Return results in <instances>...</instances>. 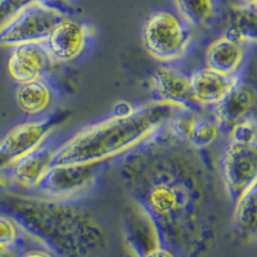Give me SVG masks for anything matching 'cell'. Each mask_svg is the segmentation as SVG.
Here are the masks:
<instances>
[{"instance_id": "ac0fdd59", "label": "cell", "mask_w": 257, "mask_h": 257, "mask_svg": "<svg viewBox=\"0 0 257 257\" xmlns=\"http://www.w3.org/2000/svg\"><path fill=\"white\" fill-rule=\"evenodd\" d=\"M256 184H253L234 202L233 230L238 239L244 243L256 239Z\"/></svg>"}, {"instance_id": "cb8c5ba5", "label": "cell", "mask_w": 257, "mask_h": 257, "mask_svg": "<svg viewBox=\"0 0 257 257\" xmlns=\"http://www.w3.org/2000/svg\"><path fill=\"white\" fill-rule=\"evenodd\" d=\"M31 0H0V27Z\"/></svg>"}, {"instance_id": "9c48e42d", "label": "cell", "mask_w": 257, "mask_h": 257, "mask_svg": "<svg viewBox=\"0 0 257 257\" xmlns=\"http://www.w3.org/2000/svg\"><path fill=\"white\" fill-rule=\"evenodd\" d=\"M93 36V25L64 16L50 32L44 44L53 61L68 63L81 56Z\"/></svg>"}, {"instance_id": "e0dca14e", "label": "cell", "mask_w": 257, "mask_h": 257, "mask_svg": "<svg viewBox=\"0 0 257 257\" xmlns=\"http://www.w3.org/2000/svg\"><path fill=\"white\" fill-rule=\"evenodd\" d=\"M53 89L47 79L31 80L17 84L15 100L22 113L30 117L43 116L53 103Z\"/></svg>"}, {"instance_id": "4316f807", "label": "cell", "mask_w": 257, "mask_h": 257, "mask_svg": "<svg viewBox=\"0 0 257 257\" xmlns=\"http://www.w3.org/2000/svg\"><path fill=\"white\" fill-rule=\"evenodd\" d=\"M18 257H57L52 251L47 248H31L18 254Z\"/></svg>"}, {"instance_id": "f546056e", "label": "cell", "mask_w": 257, "mask_h": 257, "mask_svg": "<svg viewBox=\"0 0 257 257\" xmlns=\"http://www.w3.org/2000/svg\"><path fill=\"white\" fill-rule=\"evenodd\" d=\"M244 4H256V0H243Z\"/></svg>"}, {"instance_id": "603a6c76", "label": "cell", "mask_w": 257, "mask_h": 257, "mask_svg": "<svg viewBox=\"0 0 257 257\" xmlns=\"http://www.w3.org/2000/svg\"><path fill=\"white\" fill-rule=\"evenodd\" d=\"M229 142L243 146H257V126L252 116L239 121L228 130Z\"/></svg>"}, {"instance_id": "7a4b0ae2", "label": "cell", "mask_w": 257, "mask_h": 257, "mask_svg": "<svg viewBox=\"0 0 257 257\" xmlns=\"http://www.w3.org/2000/svg\"><path fill=\"white\" fill-rule=\"evenodd\" d=\"M0 207L57 257H94L108 244L103 222L72 201L11 194Z\"/></svg>"}, {"instance_id": "44dd1931", "label": "cell", "mask_w": 257, "mask_h": 257, "mask_svg": "<svg viewBox=\"0 0 257 257\" xmlns=\"http://www.w3.org/2000/svg\"><path fill=\"white\" fill-rule=\"evenodd\" d=\"M178 13L193 27L206 26L216 15V0H174Z\"/></svg>"}, {"instance_id": "6da1fadb", "label": "cell", "mask_w": 257, "mask_h": 257, "mask_svg": "<svg viewBox=\"0 0 257 257\" xmlns=\"http://www.w3.org/2000/svg\"><path fill=\"white\" fill-rule=\"evenodd\" d=\"M118 174L130 198L155 222L162 244L183 254L211 244L217 188L201 151L161 132L122 156Z\"/></svg>"}, {"instance_id": "d4e9b609", "label": "cell", "mask_w": 257, "mask_h": 257, "mask_svg": "<svg viewBox=\"0 0 257 257\" xmlns=\"http://www.w3.org/2000/svg\"><path fill=\"white\" fill-rule=\"evenodd\" d=\"M137 111V107L128 100H118L114 103L113 108H112V117H117V118H126L134 114Z\"/></svg>"}, {"instance_id": "ffe728a7", "label": "cell", "mask_w": 257, "mask_h": 257, "mask_svg": "<svg viewBox=\"0 0 257 257\" xmlns=\"http://www.w3.org/2000/svg\"><path fill=\"white\" fill-rule=\"evenodd\" d=\"M221 133V127L215 120L213 114L206 116L197 112L188 134L187 143L197 151H203L216 143Z\"/></svg>"}, {"instance_id": "7402d4cb", "label": "cell", "mask_w": 257, "mask_h": 257, "mask_svg": "<svg viewBox=\"0 0 257 257\" xmlns=\"http://www.w3.org/2000/svg\"><path fill=\"white\" fill-rule=\"evenodd\" d=\"M24 234L13 217L6 212H0V247L17 249Z\"/></svg>"}, {"instance_id": "8fae6325", "label": "cell", "mask_w": 257, "mask_h": 257, "mask_svg": "<svg viewBox=\"0 0 257 257\" xmlns=\"http://www.w3.org/2000/svg\"><path fill=\"white\" fill-rule=\"evenodd\" d=\"M153 102L174 105L179 109H194L190 95L189 76L173 64L162 63L152 76Z\"/></svg>"}, {"instance_id": "4fadbf2b", "label": "cell", "mask_w": 257, "mask_h": 257, "mask_svg": "<svg viewBox=\"0 0 257 257\" xmlns=\"http://www.w3.org/2000/svg\"><path fill=\"white\" fill-rule=\"evenodd\" d=\"M239 80V75L225 76L207 67L199 68L189 75L193 102L197 107L213 108Z\"/></svg>"}, {"instance_id": "30bf717a", "label": "cell", "mask_w": 257, "mask_h": 257, "mask_svg": "<svg viewBox=\"0 0 257 257\" xmlns=\"http://www.w3.org/2000/svg\"><path fill=\"white\" fill-rule=\"evenodd\" d=\"M54 63L44 43L16 45L9 54L8 73L17 84L47 79Z\"/></svg>"}, {"instance_id": "52a82bcc", "label": "cell", "mask_w": 257, "mask_h": 257, "mask_svg": "<svg viewBox=\"0 0 257 257\" xmlns=\"http://www.w3.org/2000/svg\"><path fill=\"white\" fill-rule=\"evenodd\" d=\"M102 166L103 164L52 165L38 190L44 197L72 201L93 189Z\"/></svg>"}, {"instance_id": "277c9868", "label": "cell", "mask_w": 257, "mask_h": 257, "mask_svg": "<svg viewBox=\"0 0 257 257\" xmlns=\"http://www.w3.org/2000/svg\"><path fill=\"white\" fill-rule=\"evenodd\" d=\"M194 27L178 12L158 9L149 15L143 27L147 52L161 63L173 64L188 54L194 40Z\"/></svg>"}, {"instance_id": "9a60e30c", "label": "cell", "mask_w": 257, "mask_h": 257, "mask_svg": "<svg viewBox=\"0 0 257 257\" xmlns=\"http://www.w3.org/2000/svg\"><path fill=\"white\" fill-rule=\"evenodd\" d=\"M123 228L127 245L137 257H144L149 251L162 244L155 222L135 203L126 213Z\"/></svg>"}, {"instance_id": "8992f818", "label": "cell", "mask_w": 257, "mask_h": 257, "mask_svg": "<svg viewBox=\"0 0 257 257\" xmlns=\"http://www.w3.org/2000/svg\"><path fill=\"white\" fill-rule=\"evenodd\" d=\"M66 121L64 114L17 123L0 139V171L8 170L21 157L49 141L50 135Z\"/></svg>"}, {"instance_id": "d6986e66", "label": "cell", "mask_w": 257, "mask_h": 257, "mask_svg": "<svg viewBox=\"0 0 257 257\" xmlns=\"http://www.w3.org/2000/svg\"><path fill=\"white\" fill-rule=\"evenodd\" d=\"M224 36L234 43L243 45L254 44L257 38L256 4H243L230 12L228 29Z\"/></svg>"}, {"instance_id": "484cf974", "label": "cell", "mask_w": 257, "mask_h": 257, "mask_svg": "<svg viewBox=\"0 0 257 257\" xmlns=\"http://www.w3.org/2000/svg\"><path fill=\"white\" fill-rule=\"evenodd\" d=\"M144 257H178V254L173 248H170L165 244H161L153 248L152 251H149Z\"/></svg>"}, {"instance_id": "5b68a950", "label": "cell", "mask_w": 257, "mask_h": 257, "mask_svg": "<svg viewBox=\"0 0 257 257\" xmlns=\"http://www.w3.org/2000/svg\"><path fill=\"white\" fill-rule=\"evenodd\" d=\"M64 16L58 9L30 2L0 27V45L13 48L30 43H45Z\"/></svg>"}, {"instance_id": "5bb4252c", "label": "cell", "mask_w": 257, "mask_h": 257, "mask_svg": "<svg viewBox=\"0 0 257 257\" xmlns=\"http://www.w3.org/2000/svg\"><path fill=\"white\" fill-rule=\"evenodd\" d=\"M54 151L56 146H53L52 142L48 141L35 151L16 161L9 167L15 185L22 189H38L41 180L52 167Z\"/></svg>"}, {"instance_id": "3957f363", "label": "cell", "mask_w": 257, "mask_h": 257, "mask_svg": "<svg viewBox=\"0 0 257 257\" xmlns=\"http://www.w3.org/2000/svg\"><path fill=\"white\" fill-rule=\"evenodd\" d=\"M178 111L174 105L152 102L137 108L126 118L111 116L85 126L56 146L53 165L103 164L127 155L160 134Z\"/></svg>"}, {"instance_id": "f1b7e54d", "label": "cell", "mask_w": 257, "mask_h": 257, "mask_svg": "<svg viewBox=\"0 0 257 257\" xmlns=\"http://www.w3.org/2000/svg\"><path fill=\"white\" fill-rule=\"evenodd\" d=\"M0 257H18L17 249L0 247Z\"/></svg>"}, {"instance_id": "7c38bea8", "label": "cell", "mask_w": 257, "mask_h": 257, "mask_svg": "<svg viewBox=\"0 0 257 257\" xmlns=\"http://www.w3.org/2000/svg\"><path fill=\"white\" fill-rule=\"evenodd\" d=\"M256 105V90L248 82L239 81L212 108L215 120L221 132H228L233 125L251 116Z\"/></svg>"}, {"instance_id": "ba28073f", "label": "cell", "mask_w": 257, "mask_h": 257, "mask_svg": "<svg viewBox=\"0 0 257 257\" xmlns=\"http://www.w3.org/2000/svg\"><path fill=\"white\" fill-rule=\"evenodd\" d=\"M224 188L231 202L257 181V146L228 142L220 158Z\"/></svg>"}, {"instance_id": "83f0119b", "label": "cell", "mask_w": 257, "mask_h": 257, "mask_svg": "<svg viewBox=\"0 0 257 257\" xmlns=\"http://www.w3.org/2000/svg\"><path fill=\"white\" fill-rule=\"evenodd\" d=\"M31 2H35V3L44 4V6L52 7V8H56L58 11H61L62 13L66 12V0H31ZM66 15V13H64Z\"/></svg>"}, {"instance_id": "2e32d148", "label": "cell", "mask_w": 257, "mask_h": 257, "mask_svg": "<svg viewBox=\"0 0 257 257\" xmlns=\"http://www.w3.org/2000/svg\"><path fill=\"white\" fill-rule=\"evenodd\" d=\"M245 58V45L225 36L213 40L205 52L206 67L225 76H235Z\"/></svg>"}]
</instances>
